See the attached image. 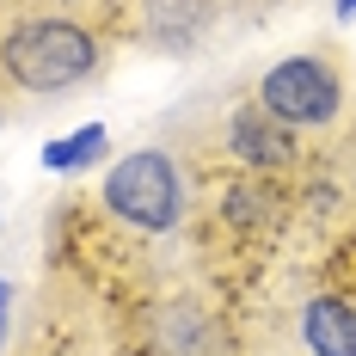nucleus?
Masks as SVG:
<instances>
[{
    "instance_id": "1",
    "label": "nucleus",
    "mask_w": 356,
    "mask_h": 356,
    "mask_svg": "<svg viewBox=\"0 0 356 356\" xmlns=\"http://www.w3.org/2000/svg\"><path fill=\"white\" fill-rule=\"evenodd\" d=\"M111 74V43L86 19L37 13L0 31V92L6 105H56Z\"/></svg>"
},
{
    "instance_id": "2",
    "label": "nucleus",
    "mask_w": 356,
    "mask_h": 356,
    "mask_svg": "<svg viewBox=\"0 0 356 356\" xmlns=\"http://www.w3.org/2000/svg\"><path fill=\"white\" fill-rule=\"evenodd\" d=\"M252 99L295 136H325L350 117V68L338 43H307L258 74Z\"/></svg>"
},
{
    "instance_id": "3",
    "label": "nucleus",
    "mask_w": 356,
    "mask_h": 356,
    "mask_svg": "<svg viewBox=\"0 0 356 356\" xmlns=\"http://www.w3.org/2000/svg\"><path fill=\"white\" fill-rule=\"evenodd\" d=\"M99 203L136 234H178L191 215V184L172 147H136L105 172Z\"/></svg>"
},
{
    "instance_id": "4",
    "label": "nucleus",
    "mask_w": 356,
    "mask_h": 356,
    "mask_svg": "<svg viewBox=\"0 0 356 356\" xmlns=\"http://www.w3.org/2000/svg\"><path fill=\"white\" fill-rule=\"evenodd\" d=\"M227 160H234L240 172H252V178L289 172V166L301 160V136L283 129L270 111L252 99V105H240L234 117H227Z\"/></svg>"
},
{
    "instance_id": "5",
    "label": "nucleus",
    "mask_w": 356,
    "mask_h": 356,
    "mask_svg": "<svg viewBox=\"0 0 356 356\" xmlns=\"http://www.w3.org/2000/svg\"><path fill=\"white\" fill-rule=\"evenodd\" d=\"M301 344L307 356H356V301L325 289L301 301Z\"/></svg>"
},
{
    "instance_id": "6",
    "label": "nucleus",
    "mask_w": 356,
    "mask_h": 356,
    "mask_svg": "<svg viewBox=\"0 0 356 356\" xmlns=\"http://www.w3.org/2000/svg\"><path fill=\"white\" fill-rule=\"evenodd\" d=\"M99 154H105V123H86V129H74V136L43 147V166H49V172H80V166H92Z\"/></svg>"
},
{
    "instance_id": "7",
    "label": "nucleus",
    "mask_w": 356,
    "mask_h": 356,
    "mask_svg": "<svg viewBox=\"0 0 356 356\" xmlns=\"http://www.w3.org/2000/svg\"><path fill=\"white\" fill-rule=\"evenodd\" d=\"M6 301H13V289L0 283V338H6V320H13V307H6Z\"/></svg>"
},
{
    "instance_id": "8",
    "label": "nucleus",
    "mask_w": 356,
    "mask_h": 356,
    "mask_svg": "<svg viewBox=\"0 0 356 356\" xmlns=\"http://www.w3.org/2000/svg\"><path fill=\"white\" fill-rule=\"evenodd\" d=\"M0 117H6V92H0Z\"/></svg>"
}]
</instances>
